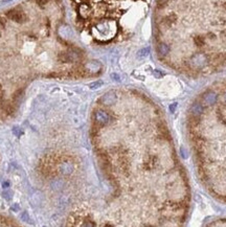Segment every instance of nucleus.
I'll return each instance as SVG.
<instances>
[{"label": "nucleus", "mask_w": 226, "mask_h": 227, "mask_svg": "<svg viewBox=\"0 0 226 227\" xmlns=\"http://www.w3.org/2000/svg\"><path fill=\"white\" fill-rule=\"evenodd\" d=\"M8 19H11L12 21H14L16 23H24L27 21V16L23 11H20L18 8H14L11 10L6 13Z\"/></svg>", "instance_id": "obj_4"}, {"label": "nucleus", "mask_w": 226, "mask_h": 227, "mask_svg": "<svg viewBox=\"0 0 226 227\" xmlns=\"http://www.w3.org/2000/svg\"><path fill=\"white\" fill-rule=\"evenodd\" d=\"M100 85H102V83H100V82H95V83L91 84L90 87H91V88H92V89H95L96 87H100Z\"/></svg>", "instance_id": "obj_10"}, {"label": "nucleus", "mask_w": 226, "mask_h": 227, "mask_svg": "<svg viewBox=\"0 0 226 227\" xmlns=\"http://www.w3.org/2000/svg\"><path fill=\"white\" fill-rule=\"evenodd\" d=\"M36 2H37V4H39V5H41V7H43V5H45V4L48 3L49 0H36Z\"/></svg>", "instance_id": "obj_9"}, {"label": "nucleus", "mask_w": 226, "mask_h": 227, "mask_svg": "<svg viewBox=\"0 0 226 227\" xmlns=\"http://www.w3.org/2000/svg\"><path fill=\"white\" fill-rule=\"evenodd\" d=\"M8 182H3V187H8Z\"/></svg>", "instance_id": "obj_11"}, {"label": "nucleus", "mask_w": 226, "mask_h": 227, "mask_svg": "<svg viewBox=\"0 0 226 227\" xmlns=\"http://www.w3.org/2000/svg\"><path fill=\"white\" fill-rule=\"evenodd\" d=\"M118 30L117 22L112 18H104L99 20L91 29L92 36L100 42H107L116 36Z\"/></svg>", "instance_id": "obj_1"}, {"label": "nucleus", "mask_w": 226, "mask_h": 227, "mask_svg": "<svg viewBox=\"0 0 226 227\" xmlns=\"http://www.w3.org/2000/svg\"><path fill=\"white\" fill-rule=\"evenodd\" d=\"M100 68H102V65H100L99 61H95V60L88 61L84 64V70L91 74L100 72Z\"/></svg>", "instance_id": "obj_5"}, {"label": "nucleus", "mask_w": 226, "mask_h": 227, "mask_svg": "<svg viewBox=\"0 0 226 227\" xmlns=\"http://www.w3.org/2000/svg\"><path fill=\"white\" fill-rule=\"evenodd\" d=\"M170 50H171V47H170L169 44H166L164 42H161L157 45V51H158V55L160 57L164 58L170 54Z\"/></svg>", "instance_id": "obj_7"}, {"label": "nucleus", "mask_w": 226, "mask_h": 227, "mask_svg": "<svg viewBox=\"0 0 226 227\" xmlns=\"http://www.w3.org/2000/svg\"><path fill=\"white\" fill-rule=\"evenodd\" d=\"M82 51L78 50L77 48H70L67 49V50L61 52L59 55V59L60 61L63 62V63H78L82 60Z\"/></svg>", "instance_id": "obj_2"}, {"label": "nucleus", "mask_w": 226, "mask_h": 227, "mask_svg": "<svg viewBox=\"0 0 226 227\" xmlns=\"http://www.w3.org/2000/svg\"><path fill=\"white\" fill-rule=\"evenodd\" d=\"M58 33H59V36L61 37L62 39H64V40H67V39H69L72 36V32H71L70 27H69L68 25L60 26Z\"/></svg>", "instance_id": "obj_6"}, {"label": "nucleus", "mask_w": 226, "mask_h": 227, "mask_svg": "<svg viewBox=\"0 0 226 227\" xmlns=\"http://www.w3.org/2000/svg\"><path fill=\"white\" fill-rule=\"evenodd\" d=\"M111 116L107 111L103 110V109H99L93 113V120L97 126H106L107 124H109Z\"/></svg>", "instance_id": "obj_3"}, {"label": "nucleus", "mask_w": 226, "mask_h": 227, "mask_svg": "<svg viewBox=\"0 0 226 227\" xmlns=\"http://www.w3.org/2000/svg\"><path fill=\"white\" fill-rule=\"evenodd\" d=\"M149 54H150V49L147 47V48L141 49V50L138 52V55H139V57H147Z\"/></svg>", "instance_id": "obj_8"}]
</instances>
